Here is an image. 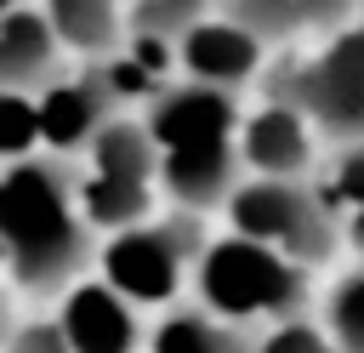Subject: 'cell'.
<instances>
[{
    "label": "cell",
    "mask_w": 364,
    "mask_h": 353,
    "mask_svg": "<svg viewBox=\"0 0 364 353\" xmlns=\"http://www.w3.org/2000/svg\"><path fill=\"white\" fill-rule=\"evenodd\" d=\"M91 256V222L80 211V176L57 154L0 165V268L17 290L51 296Z\"/></svg>",
    "instance_id": "1"
},
{
    "label": "cell",
    "mask_w": 364,
    "mask_h": 353,
    "mask_svg": "<svg viewBox=\"0 0 364 353\" xmlns=\"http://www.w3.org/2000/svg\"><path fill=\"white\" fill-rule=\"evenodd\" d=\"M199 256V222L171 216V222H142L125 228L102 245V285H114L125 302H165L182 285V268Z\"/></svg>",
    "instance_id": "2"
},
{
    "label": "cell",
    "mask_w": 364,
    "mask_h": 353,
    "mask_svg": "<svg viewBox=\"0 0 364 353\" xmlns=\"http://www.w3.org/2000/svg\"><path fill=\"white\" fill-rule=\"evenodd\" d=\"M199 296L216 313H267V307H290L301 296V273L290 262H279L267 245L256 239H222L199 256Z\"/></svg>",
    "instance_id": "3"
},
{
    "label": "cell",
    "mask_w": 364,
    "mask_h": 353,
    "mask_svg": "<svg viewBox=\"0 0 364 353\" xmlns=\"http://www.w3.org/2000/svg\"><path fill=\"white\" fill-rule=\"evenodd\" d=\"M233 222H239V239H256V245H290L296 256H318L324 251V216L318 205L296 188V182H250L233 194Z\"/></svg>",
    "instance_id": "4"
},
{
    "label": "cell",
    "mask_w": 364,
    "mask_h": 353,
    "mask_svg": "<svg viewBox=\"0 0 364 353\" xmlns=\"http://www.w3.org/2000/svg\"><path fill=\"white\" fill-rule=\"evenodd\" d=\"M228 125H233V102L216 85H171L148 108V137H154L159 154L199 148V142H228Z\"/></svg>",
    "instance_id": "5"
},
{
    "label": "cell",
    "mask_w": 364,
    "mask_h": 353,
    "mask_svg": "<svg viewBox=\"0 0 364 353\" xmlns=\"http://www.w3.org/2000/svg\"><path fill=\"white\" fill-rule=\"evenodd\" d=\"M57 325L74 353H136V313L114 285H68Z\"/></svg>",
    "instance_id": "6"
},
{
    "label": "cell",
    "mask_w": 364,
    "mask_h": 353,
    "mask_svg": "<svg viewBox=\"0 0 364 353\" xmlns=\"http://www.w3.org/2000/svg\"><path fill=\"white\" fill-rule=\"evenodd\" d=\"M108 85L102 74H80V80H57L51 91H40V142L68 159L74 148H91L97 131L108 125Z\"/></svg>",
    "instance_id": "7"
},
{
    "label": "cell",
    "mask_w": 364,
    "mask_h": 353,
    "mask_svg": "<svg viewBox=\"0 0 364 353\" xmlns=\"http://www.w3.org/2000/svg\"><path fill=\"white\" fill-rule=\"evenodd\" d=\"M57 51L63 40L51 34L46 11L34 6H17L0 17V91H51L57 85Z\"/></svg>",
    "instance_id": "8"
},
{
    "label": "cell",
    "mask_w": 364,
    "mask_h": 353,
    "mask_svg": "<svg viewBox=\"0 0 364 353\" xmlns=\"http://www.w3.org/2000/svg\"><path fill=\"white\" fill-rule=\"evenodd\" d=\"M182 63L193 80H210L216 91L245 80L256 68V40L239 28V23H199L188 40H182Z\"/></svg>",
    "instance_id": "9"
},
{
    "label": "cell",
    "mask_w": 364,
    "mask_h": 353,
    "mask_svg": "<svg viewBox=\"0 0 364 353\" xmlns=\"http://www.w3.org/2000/svg\"><path fill=\"white\" fill-rule=\"evenodd\" d=\"M159 171V148L148 137V125H131V120H108L91 142V171L85 176H102V182H131V188H148V176Z\"/></svg>",
    "instance_id": "10"
},
{
    "label": "cell",
    "mask_w": 364,
    "mask_h": 353,
    "mask_svg": "<svg viewBox=\"0 0 364 353\" xmlns=\"http://www.w3.org/2000/svg\"><path fill=\"white\" fill-rule=\"evenodd\" d=\"M165 188L182 199V205H216L228 199L233 188V154L228 142H199V148H176L165 154Z\"/></svg>",
    "instance_id": "11"
},
{
    "label": "cell",
    "mask_w": 364,
    "mask_h": 353,
    "mask_svg": "<svg viewBox=\"0 0 364 353\" xmlns=\"http://www.w3.org/2000/svg\"><path fill=\"white\" fill-rule=\"evenodd\" d=\"M245 159H250L267 182H284L290 171H301V165H307V131H301V120H296L290 108L256 114L250 131H245Z\"/></svg>",
    "instance_id": "12"
},
{
    "label": "cell",
    "mask_w": 364,
    "mask_h": 353,
    "mask_svg": "<svg viewBox=\"0 0 364 353\" xmlns=\"http://www.w3.org/2000/svg\"><path fill=\"white\" fill-rule=\"evenodd\" d=\"M40 11H46L51 34H57L68 51L108 57L114 40H119V0H46Z\"/></svg>",
    "instance_id": "13"
},
{
    "label": "cell",
    "mask_w": 364,
    "mask_h": 353,
    "mask_svg": "<svg viewBox=\"0 0 364 353\" xmlns=\"http://www.w3.org/2000/svg\"><path fill=\"white\" fill-rule=\"evenodd\" d=\"M296 102H301L313 120H324L336 137H358V131H364V91H353V85L336 80L330 68H307V74L296 80Z\"/></svg>",
    "instance_id": "14"
},
{
    "label": "cell",
    "mask_w": 364,
    "mask_h": 353,
    "mask_svg": "<svg viewBox=\"0 0 364 353\" xmlns=\"http://www.w3.org/2000/svg\"><path fill=\"white\" fill-rule=\"evenodd\" d=\"M154 353H250V342L205 313H171L154 330Z\"/></svg>",
    "instance_id": "15"
},
{
    "label": "cell",
    "mask_w": 364,
    "mask_h": 353,
    "mask_svg": "<svg viewBox=\"0 0 364 353\" xmlns=\"http://www.w3.org/2000/svg\"><path fill=\"white\" fill-rule=\"evenodd\" d=\"M34 142H40V97L0 91V165L34 159Z\"/></svg>",
    "instance_id": "16"
},
{
    "label": "cell",
    "mask_w": 364,
    "mask_h": 353,
    "mask_svg": "<svg viewBox=\"0 0 364 353\" xmlns=\"http://www.w3.org/2000/svg\"><path fill=\"white\" fill-rule=\"evenodd\" d=\"M199 11H205V0H131L136 28L154 34V40H165V34H182L188 40L199 28Z\"/></svg>",
    "instance_id": "17"
},
{
    "label": "cell",
    "mask_w": 364,
    "mask_h": 353,
    "mask_svg": "<svg viewBox=\"0 0 364 353\" xmlns=\"http://www.w3.org/2000/svg\"><path fill=\"white\" fill-rule=\"evenodd\" d=\"M330 319H336V336L347 353H364V279L341 285L336 302H330Z\"/></svg>",
    "instance_id": "18"
},
{
    "label": "cell",
    "mask_w": 364,
    "mask_h": 353,
    "mask_svg": "<svg viewBox=\"0 0 364 353\" xmlns=\"http://www.w3.org/2000/svg\"><path fill=\"white\" fill-rule=\"evenodd\" d=\"M301 17V6L296 0H239V28L250 34V40H262V34H279L284 23H296Z\"/></svg>",
    "instance_id": "19"
},
{
    "label": "cell",
    "mask_w": 364,
    "mask_h": 353,
    "mask_svg": "<svg viewBox=\"0 0 364 353\" xmlns=\"http://www.w3.org/2000/svg\"><path fill=\"white\" fill-rule=\"evenodd\" d=\"M0 353H74V347H68V336H63L57 319H28V325L11 330V342Z\"/></svg>",
    "instance_id": "20"
},
{
    "label": "cell",
    "mask_w": 364,
    "mask_h": 353,
    "mask_svg": "<svg viewBox=\"0 0 364 353\" xmlns=\"http://www.w3.org/2000/svg\"><path fill=\"white\" fill-rule=\"evenodd\" d=\"M336 80H347L353 91H364V34H347L336 51H330V63H324Z\"/></svg>",
    "instance_id": "21"
},
{
    "label": "cell",
    "mask_w": 364,
    "mask_h": 353,
    "mask_svg": "<svg viewBox=\"0 0 364 353\" xmlns=\"http://www.w3.org/2000/svg\"><path fill=\"white\" fill-rule=\"evenodd\" d=\"M262 353H330V347H324L307 325H284L279 336H267V342H262Z\"/></svg>",
    "instance_id": "22"
},
{
    "label": "cell",
    "mask_w": 364,
    "mask_h": 353,
    "mask_svg": "<svg viewBox=\"0 0 364 353\" xmlns=\"http://www.w3.org/2000/svg\"><path fill=\"white\" fill-rule=\"evenodd\" d=\"M341 194H347V199H358V205H364V154H353V159H347V165H341Z\"/></svg>",
    "instance_id": "23"
},
{
    "label": "cell",
    "mask_w": 364,
    "mask_h": 353,
    "mask_svg": "<svg viewBox=\"0 0 364 353\" xmlns=\"http://www.w3.org/2000/svg\"><path fill=\"white\" fill-rule=\"evenodd\" d=\"M296 6H301L307 17H330V11H336V0H296Z\"/></svg>",
    "instance_id": "24"
},
{
    "label": "cell",
    "mask_w": 364,
    "mask_h": 353,
    "mask_svg": "<svg viewBox=\"0 0 364 353\" xmlns=\"http://www.w3.org/2000/svg\"><path fill=\"white\" fill-rule=\"evenodd\" d=\"M11 330H17V325H11V313H6V296H0V347L11 342Z\"/></svg>",
    "instance_id": "25"
},
{
    "label": "cell",
    "mask_w": 364,
    "mask_h": 353,
    "mask_svg": "<svg viewBox=\"0 0 364 353\" xmlns=\"http://www.w3.org/2000/svg\"><path fill=\"white\" fill-rule=\"evenodd\" d=\"M17 6H23V0H0V17H6V11H17Z\"/></svg>",
    "instance_id": "26"
},
{
    "label": "cell",
    "mask_w": 364,
    "mask_h": 353,
    "mask_svg": "<svg viewBox=\"0 0 364 353\" xmlns=\"http://www.w3.org/2000/svg\"><path fill=\"white\" fill-rule=\"evenodd\" d=\"M358 239H364V216H358Z\"/></svg>",
    "instance_id": "27"
}]
</instances>
